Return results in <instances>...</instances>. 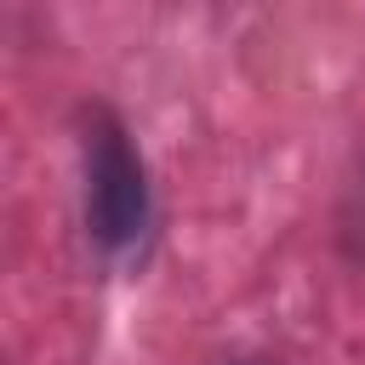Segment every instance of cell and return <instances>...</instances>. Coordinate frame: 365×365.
Wrapping results in <instances>:
<instances>
[{"label":"cell","mask_w":365,"mask_h":365,"mask_svg":"<svg viewBox=\"0 0 365 365\" xmlns=\"http://www.w3.org/2000/svg\"><path fill=\"white\" fill-rule=\"evenodd\" d=\"M86 222H91L97 245H108V251L137 245L148 228L143 160L108 108H91V120H86Z\"/></svg>","instance_id":"6da1fadb"},{"label":"cell","mask_w":365,"mask_h":365,"mask_svg":"<svg viewBox=\"0 0 365 365\" xmlns=\"http://www.w3.org/2000/svg\"><path fill=\"white\" fill-rule=\"evenodd\" d=\"M348 234H365V182L354 188V211H348Z\"/></svg>","instance_id":"7a4b0ae2"}]
</instances>
